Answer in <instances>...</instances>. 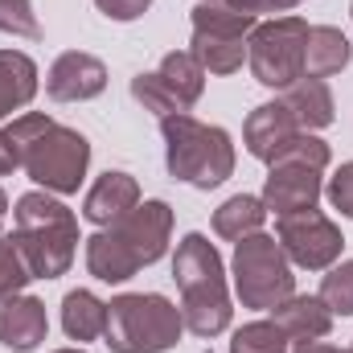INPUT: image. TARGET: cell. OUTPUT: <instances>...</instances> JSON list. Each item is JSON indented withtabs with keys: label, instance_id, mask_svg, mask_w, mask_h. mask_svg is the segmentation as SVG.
<instances>
[{
	"label": "cell",
	"instance_id": "1",
	"mask_svg": "<svg viewBox=\"0 0 353 353\" xmlns=\"http://www.w3.org/2000/svg\"><path fill=\"white\" fill-rule=\"evenodd\" d=\"M173 239V210L169 201L152 197L140 201L115 226H103L87 239V271L99 283H128L144 267L165 259Z\"/></svg>",
	"mask_w": 353,
	"mask_h": 353
},
{
	"label": "cell",
	"instance_id": "2",
	"mask_svg": "<svg viewBox=\"0 0 353 353\" xmlns=\"http://www.w3.org/2000/svg\"><path fill=\"white\" fill-rule=\"evenodd\" d=\"M12 243L25 255L33 279H58L79 255V218L66 201H58L46 189L21 193L12 205Z\"/></svg>",
	"mask_w": 353,
	"mask_h": 353
},
{
	"label": "cell",
	"instance_id": "3",
	"mask_svg": "<svg viewBox=\"0 0 353 353\" xmlns=\"http://www.w3.org/2000/svg\"><path fill=\"white\" fill-rule=\"evenodd\" d=\"M173 279L181 288V321L193 337H218L230 329L226 263L205 234H185L173 255Z\"/></svg>",
	"mask_w": 353,
	"mask_h": 353
},
{
	"label": "cell",
	"instance_id": "4",
	"mask_svg": "<svg viewBox=\"0 0 353 353\" xmlns=\"http://www.w3.org/2000/svg\"><path fill=\"white\" fill-rule=\"evenodd\" d=\"M165 136V165L169 176L193 185V189H218L234 173V140L218 123H201L189 111H176L161 119Z\"/></svg>",
	"mask_w": 353,
	"mask_h": 353
},
{
	"label": "cell",
	"instance_id": "5",
	"mask_svg": "<svg viewBox=\"0 0 353 353\" xmlns=\"http://www.w3.org/2000/svg\"><path fill=\"white\" fill-rule=\"evenodd\" d=\"M181 333V308L161 292H123L107 304L103 341L111 353H169Z\"/></svg>",
	"mask_w": 353,
	"mask_h": 353
},
{
	"label": "cell",
	"instance_id": "6",
	"mask_svg": "<svg viewBox=\"0 0 353 353\" xmlns=\"http://www.w3.org/2000/svg\"><path fill=\"white\" fill-rule=\"evenodd\" d=\"M234 292L243 300V308L271 312L275 304H283L288 296H296V275L283 255V247L275 243V234H247L243 243H234Z\"/></svg>",
	"mask_w": 353,
	"mask_h": 353
},
{
	"label": "cell",
	"instance_id": "7",
	"mask_svg": "<svg viewBox=\"0 0 353 353\" xmlns=\"http://www.w3.org/2000/svg\"><path fill=\"white\" fill-rule=\"evenodd\" d=\"M304 37H308V21L296 12L259 21L247 37V66L255 83L271 90H288L292 83H300L304 79Z\"/></svg>",
	"mask_w": 353,
	"mask_h": 353
},
{
	"label": "cell",
	"instance_id": "8",
	"mask_svg": "<svg viewBox=\"0 0 353 353\" xmlns=\"http://www.w3.org/2000/svg\"><path fill=\"white\" fill-rule=\"evenodd\" d=\"M21 169L29 173L33 185H41L46 193L70 197V193H79V185L87 181L90 140L79 128L50 123V128L21 152Z\"/></svg>",
	"mask_w": 353,
	"mask_h": 353
},
{
	"label": "cell",
	"instance_id": "9",
	"mask_svg": "<svg viewBox=\"0 0 353 353\" xmlns=\"http://www.w3.org/2000/svg\"><path fill=\"white\" fill-rule=\"evenodd\" d=\"M275 243L283 247L288 263L304 267V271H329L341 259V226L333 218H325L321 210H300V214H283L275 222Z\"/></svg>",
	"mask_w": 353,
	"mask_h": 353
},
{
	"label": "cell",
	"instance_id": "10",
	"mask_svg": "<svg viewBox=\"0 0 353 353\" xmlns=\"http://www.w3.org/2000/svg\"><path fill=\"white\" fill-rule=\"evenodd\" d=\"M46 90L54 103H87L107 90V66L87 50H66L54 58L46 74Z\"/></svg>",
	"mask_w": 353,
	"mask_h": 353
},
{
	"label": "cell",
	"instance_id": "11",
	"mask_svg": "<svg viewBox=\"0 0 353 353\" xmlns=\"http://www.w3.org/2000/svg\"><path fill=\"white\" fill-rule=\"evenodd\" d=\"M325 185L316 169L304 165H267V181H263V205L267 214L283 218V214H300V210H316Z\"/></svg>",
	"mask_w": 353,
	"mask_h": 353
},
{
	"label": "cell",
	"instance_id": "12",
	"mask_svg": "<svg viewBox=\"0 0 353 353\" xmlns=\"http://www.w3.org/2000/svg\"><path fill=\"white\" fill-rule=\"evenodd\" d=\"M292 136H300V123H296V115L283 107V99L259 103V107L247 115V123H243V144H247V152H251L255 161H263V165H271V161L283 152V144H288Z\"/></svg>",
	"mask_w": 353,
	"mask_h": 353
},
{
	"label": "cell",
	"instance_id": "13",
	"mask_svg": "<svg viewBox=\"0 0 353 353\" xmlns=\"http://www.w3.org/2000/svg\"><path fill=\"white\" fill-rule=\"evenodd\" d=\"M136 205H140V181L132 173H111L107 169L83 197V218L103 230V226H115L119 218H128Z\"/></svg>",
	"mask_w": 353,
	"mask_h": 353
},
{
	"label": "cell",
	"instance_id": "14",
	"mask_svg": "<svg viewBox=\"0 0 353 353\" xmlns=\"http://www.w3.org/2000/svg\"><path fill=\"white\" fill-rule=\"evenodd\" d=\"M50 333V316L46 304L37 296H12L0 304V345H8L12 353H33Z\"/></svg>",
	"mask_w": 353,
	"mask_h": 353
},
{
	"label": "cell",
	"instance_id": "15",
	"mask_svg": "<svg viewBox=\"0 0 353 353\" xmlns=\"http://www.w3.org/2000/svg\"><path fill=\"white\" fill-rule=\"evenodd\" d=\"M271 321L283 329L288 341H321L333 329V312L325 308L321 296H288L283 304L271 308Z\"/></svg>",
	"mask_w": 353,
	"mask_h": 353
},
{
	"label": "cell",
	"instance_id": "16",
	"mask_svg": "<svg viewBox=\"0 0 353 353\" xmlns=\"http://www.w3.org/2000/svg\"><path fill=\"white\" fill-rule=\"evenodd\" d=\"M353 58L350 37L333 25H308V37H304V79H329V74H341Z\"/></svg>",
	"mask_w": 353,
	"mask_h": 353
},
{
	"label": "cell",
	"instance_id": "17",
	"mask_svg": "<svg viewBox=\"0 0 353 353\" xmlns=\"http://www.w3.org/2000/svg\"><path fill=\"white\" fill-rule=\"evenodd\" d=\"M283 107L296 115L300 132H321L337 119V107H333V90L325 79H300L283 90Z\"/></svg>",
	"mask_w": 353,
	"mask_h": 353
},
{
	"label": "cell",
	"instance_id": "18",
	"mask_svg": "<svg viewBox=\"0 0 353 353\" xmlns=\"http://www.w3.org/2000/svg\"><path fill=\"white\" fill-rule=\"evenodd\" d=\"M37 94V62L21 50H0V119L29 107Z\"/></svg>",
	"mask_w": 353,
	"mask_h": 353
},
{
	"label": "cell",
	"instance_id": "19",
	"mask_svg": "<svg viewBox=\"0 0 353 353\" xmlns=\"http://www.w3.org/2000/svg\"><path fill=\"white\" fill-rule=\"evenodd\" d=\"M189 54L201 62L205 74H234V70H243V62H247V37H239V33L193 29Z\"/></svg>",
	"mask_w": 353,
	"mask_h": 353
},
{
	"label": "cell",
	"instance_id": "20",
	"mask_svg": "<svg viewBox=\"0 0 353 353\" xmlns=\"http://www.w3.org/2000/svg\"><path fill=\"white\" fill-rule=\"evenodd\" d=\"M263 222H267L263 197H251V193H234L214 210V234L226 239V243H243L247 234H259Z\"/></svg>",
	"mask_w": 353,
	"mask_h": 353
},
{
	"label": "cell",
	"instance_id": "21",
	"mask_svg": "<svg viewBox=\"0 0 353 353\" xmlns=\"http://www.w3.org/2000/svg\"><path fill=\"white\" fill-rule=\"evenodd\" d=\"M62 329H66L70 341H94V337H103L107 333V304L94 292H87V288L66 292V300H62Z\"/></svg>",
	"mask_w": 353,
	"mask_h": 353
},
{
	"label": "cell",
	"instance_id": "22",
	"mask_svg": "<svg viewBox=\"0 0 353 353\" xmlns=\"http://www.w3.org/2000/svg\"><path fill=\"white\" fill-rule=\"evenodd\" d=\"M157 74L165 79V87L173 90V99H176L181 111H189V107L201 99V90H205V70H201V62H197L189 50L165 54L161 66H157Z\"/></svg>",
	"mask_w": 353,
	"mask_h": 353
},
{
	"label": "cell",
	"instance_id": "23",
	"mask_svg": "<svg viewBox=\"0 0 353 353\" xmlns=\"http://www.w3.org/2000/svg\"><path fill=\"white\" fill-rule=\"evenodd\" d=\"M288 337L275 321H251L243 329H234L230 337V353H288Z\"/></svg>",
	"mask_w": 353,
	"mask_h": 353
},
{
	"label": "cell",
	"instance_id": "24",
	"mask_svg": "<svg viewBox=\"0 0 353 353\" xmlns=\"http://www.w3.org/2000/svg\"><path fill=\"white\" fill-rule=\"evenodd\" d=\"M329 161H333L329 144H325L316 132H300V136H292V140L283 144V152H279L271 165H304V169L325 173V169H329Z\"/></svg>",
	"mask_w": 353,
	"mask_h": 353
},
{
	"label": "cell",
	"instance_id": "25",
	"mask_svg": "<svg viewBox=\"0 0 353 353\" xmlns=\"http://www.w3.org/2000/svg\"><path fill=\"white\" fill-rule=\"evenodd\" d=\"M316 296L325 300V308L333 316H353V259H341V263L329 267Z\"/></svg>",
	"mask_w": 353,
	"mask_h": 353
},
{
	"label": "cell",
	"instance_id": "26",
	"mask_svg": "<svg viewBox=\"0 0 353 353\" xmlns=\"http://www.w3.org/2000/svg\"><path fill=\"white\" fill-rule=\"evenodd\" d=\"M29 279H33V271L25 263V255L17 251L12 234H0V304L12 300V296H21Z\"/></svg>",
	"mask_w": 353,
	"mask_h": 353
},
{
	"label": "cell",
	"instance_id": "27",
	"mask_svg": "<svg viewBox=\"0 0 353 353\" xmlns=\"http://www.w3.org/2000/svg\"><path fill=\"white\" fill-rule=\"evenodd\" d=\"M132 99L136 103H144V111H152V115H176L181 107H176L173 90L165 87V79L157 74V70H144V74H136L132 79Z\"/></svg>",
	"mask_w": 353,
	"mask_h": 353
},
{
	"label": "cell",
	"instance_id": "28",
	"mask_svg": "<svg viewBox=\"0 0 353 353\" xmlns=\"http://www.w3.org/2000/svg\"><path fill=\"white\" fill-rule=\"evenodd\" d=\"M0 33L37 41V37H41V25H37L33 4H29V0H0Z\"/></svg>",
	"mask_w": 353,
	"mask_h": 353
},
{
	"label": "cell",
	"instance_id": "29",
	"mask_svg": "<svg viewBox=\"0 0 353 353\" xmlns=\"http://www.w3.org/2000/svg\"><path fill=\"white\" fill-rule=\"evenodd\" d=\"M50 123H54V119H50L46 111H21V115H12V123L4 128V136H8V144L17 148V157H21V152H25V148H29Z\"/></svg>",
	"mask_w": 353,
	"mask_h": 353
},
{
	"label": "cell",
	"instance_id": "30",
	"mask_svg": "<svg viewBox=\"0 0 353 353\" xmlns=\"http://www.w3.org/2000/svg\"><path fill=\"white\" fill-rule=\"evenodd\" d=\"M325 197L333 201V210H337L341 218H350V222H353V161H345L337 173L329 176V189H325Z\"/></svg>",
	"mask_w": 353,
	"mask_h": 353
},
{
	"label": "cell",
	"instance_id": "31",
	"mask_svg": "<svg viewBox=\"0 0 353 353\" xmlns=\"http://www.w3.org/2000/svg\"><path fill=\"white\" fill-rule=\"evenodd\" d=\"M107 21H136L152 8V0H94Z\"/></svg>",
	"mask_w": 353,
	"mask_h": 353
},
{
	"label": "cell",
	"instance_id": "32",
	"mask_svg": "<svg viewBox=\"0 0 353 353\" xmlns=\"http://www.w3.org/2000/svg\"><path fill=\"white\" fill-rule=\"evenodd\" d=\"M222 4H230V8H239V12H251V17H259V12L283 17V12H292V8H296L292 0H222Z\"/></svg>",
	"mask_w": 353,
	"mask_h": 353
},
{
	"label": "cell",
	"instance_id": "33",
	"mask_svg": "<svg viewBox=\"0 0 353 353\" xmlns=\"http://www.w3.org/2000/svg\"><path fill=\"white\" fill-rule=\"evenodd\" d=\"M12 169H21V157H17V148L8 144V136L0 132V176H8Z\"/></svg>",
	"mask_w": 353,
	"mask_h": 353
},
{
	"label": "cell",
	"instance_id": "34",
	"mask_svg": "<svg viewBox=\"0 0 353 353\" xmlns=\"http://www.w3.org/2000/svg\"><path fill=\"white\" fill-rule=\"evenodd\" d=\"M292 353H345V350L325 345V341H296V350H292Z\"/></svg>",
	"mask_w": 353,
	"mask_h": 353
},
{
	"label": "cell",
	"instance_id": "35",
	"mask_svg": "<svg viewBox=\"0 0 353 353\" xmlns=\"http://www.w3.org/2000/svg\"><path fill=\"white\" fill-rule=\"evenodd\" d=\"M4 214H8V193L0 189V218H4Z\"/></svg>",
	"mask_w": 353,
	"mask_h": 353
},
{
	"label": "cell",
	"instance_id": "36",
	"mask_svg": "<svg viewBox=\"0 0 353 353\" xmlns=\"http://www.w3.org/2000/svg\"><path fill=\"white\" fill-rule=\"evenodd\" d=\"M54 353H87V350H54Z\"/></svg>",
	"mask_w": 353,
	"mask_h": 353
},
{
	"label": "cell",
	"instance_id": "37",
	"mask_svg": "<svg viewBox=\"0 0 353 353\" xmlns=\"http://www.w3.org/2000/svg\"><path fill=\"white\" fill-rule=\"evenodd\" d=\"M292 4H304V0H292Z\"/></svg>",
	"mask_w": 353,
	"mask_h": 353
},
{
	"label": "cell",
	"instance_id": "38",
	"mask_svg": "<svg viewBox=\"0 0 353 353\" xmlns=\"http://www.w3.org/2000/svg\"><path fill=\"white\" fill-rule=\"evenodd\" d=\"M350 17H353V4H350Z\"/></svg>",
	"mask_w": 353,
	"mask_h": 353
},
{
	"label": "cell",
	"instance_id": "39",
	"mask_svg": "<svg viewBox=\"0 0 353 353\" xmlns=\"http://www.w3.org/2000/svg\"><path fill=\"white\" fill-rule=\"evenodd\" d=\"M345 353H353V345H350V350H345Z\"/></svg>",
	"mask_w": 353,
	"mask_h": 353
},
{
	"label": "cell",
	"instance_id": "40",
	"mask_svg": "<svg viewBox=\"0 0 353 353\" xmlns=\"http://www.w3.org/2000/svg\"><path fill=\"white\" fill-rule=\"evenodd\" d=\"M0 234H4V230H0Z\"/></svg>",
	"mask_w": 353,
	"mask_h": 353
}]
</instances>
